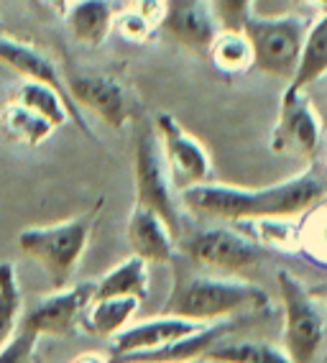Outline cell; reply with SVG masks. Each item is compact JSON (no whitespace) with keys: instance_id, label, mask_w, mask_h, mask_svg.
<instances>
[{"instance_id":"cell-1","label":"cell","mask_w":327,"mask_h":363,"mask_svg":"<svg viewBox=\"0 0 327 363\" xmlns=\"http://www.w3.org/2000/svg\"><path fill=\"white\" fill-rule=\"evenodd\" d=\"M182 205L202 218H217L230 223H248L261 218H297L314 210L325 200V182L314 172H304L279 184L248 189L233 184L202 182L179 192Z\"/></svg>"},{"instance_id":"cell-2","label":"cell","mask_w":327,"mask_h":363,"mask_svg":"<svg viewBox=\"0 0 327 363\" xmlns=\"http://www.w3.org/2000/svg\"><path fill=\"white\" fill-rule=\"evenodd\" d=\"M268 307V294L251 281L233 277H210L190 269H174V284L164 302V315L192 320V323H220L246 312Z\"/></svg>"},{"instance_id":"cell-3","label":"cell","mask_w":327,"mask_h":363,"mask_svg":"<svg viewBox=\"0 0 327 363\" xmlns=\"http://www.w3.org/2000/svg\"><path fill=\"white\" fill-rule=\"evenodd\" d=\"M100 208H103V200L92 210L74 215L69 220L21 230L18 248L49 274L54 289H62V286H67V281L72 279L79 259L87 251V243H90L92 228H95V220H98Z\"/></svg>"},{"instance_id":"cell-4","label":"cell","mask_w":327,"mask_h":363,"mask_svg":"<svg viewBox=\"0 0 327 363\" xmlns=\"http://www.w3.org/2000/svg\"><path fill=\"white\" fill-rule=\"evenodd\" d=\"M309 21L302 16H251L246 21V36L253 46V67L274 79L292 82L299 67L302 46Z\"/></svg>"},{"instance_id":"cell-5","label":"cell","mask_w":327,"mask_h":363,"mask_svg":"<svg viewBox=\"0 0 327 363\" xmlns=\"http://www.w3.org/2000/svg\"><path fill=\"white\" fill-rule=\"evenodd\" d=\"M276 281L284 305V350L294 363H314L325 340V312L294 274L279 272Z\"/></svg>"},{"instance_id":"cell-6","label":"cell","mask_w":327,"mask_h":363,"mask_svg":"<svg viewBox=\"0 0 327 363\" xmlns=\"http://www.w3.org/2000/svg\"><path fill=\"white\" fill-rule=\"evenodd\" d=\"M133 182H136V205L151 208L161 218L174 238H182V215H179L174 187L164 164L161 143L154 123L144 125L136 138L133 151Z\"/></svg>"},{"instance_id":"cell-7","label":"cell","mask_w":327,"mask_h":363,"mask_svg":"<svg viewBox=\"0 0 327 363\" xmlns=\"http://www.w3.org/2000/svg\"><path fill=\"white\" fill-rule=\"evenodd\" d=\"M322 146V121L314 111L307 87H292L287 90L279 103V118L271 130V151L299 159H312Z\"/></svg>"},{"instance_id":"cell-8","label":"cell","mask_w":327,"mask_h":363,"mask_svg":"<svg viewBox=\"0 0 327 363\" xmlns=\"http://www.w3.org/2000/svg\"><path fill=\"white\" fill-rule=\"evenodd\" d=\"M182 253L192 264L223 274H238L261 261V246L233 228H207L182 238Z\"/></svg>"},{"instance_id":"cell-9","label":"cell","mask_w":327,"mask_h":363,"mask_svg":"<svg viewBox=\"0 0 327 363\" xmlns=\"http://www.w3.org/2000/svg\"><path fill=\"white\" fill-rule=\"evenodd\" d=\"M154 128H156L159 143H161L164 164L169 172L171 187L184 192L195 184L210 182L212 162H210L207 149L182 128L177 118L169 113H159L154 118Z\"/></svg>"},{"instance_id":"cell-10","label":"cell","mask_w":327,"mask_h":363,"mask_svg":"<svg viewBox=\"0 0 327 363\" xmlns=\"http://www.w3.org/2000/svg\"><path fill=\"white\" fill-rule=\"evenodd\" d=\"M95 299V281H82L74 286H62L49 297L39 299L33 310L21 318V328L44 335H67L82 320L87 307Z\"/></svg>"},{"instance_id":"cell-11","label":"cell","mask_w":327,"mask_h":363,"mask_svg":"<svg viewBox=\"0 0 327 363\" xmlns=\"http://www.w3.org/2000/svg\"><path fill=\"white\" fill-rule=\"evenodd\" d=\"M161 28L177 44L197 54L207 52L220 31L210 0H164Z\"/></svg>"},{"instance_id":"cell-12","label":"cell","mask_w":327,"mask_h":363,"mask_svg":"<svg viewBox=\"0 0 327 363\" xmlns=\"http://www.w3.org/2000/svg\"><path fill=\"white\" fill-rule=\"evenodd\" d=\"M67 90L79 108L92 111L113 128H123L128 121V90L110 74H72L67 77Z\"/></svg>"},{"instance_id":"cell-13","label":"cell","mask_w":327,"mask_h":363,"mask_svg":"<svg viewBox=\"0 0 327 363\" xmlns=\"http://www.w3.org/2000/svg\"><path fill=\"white\" fill-rule=\"evenodd\" d=\"M233 323L230 320H220V323H207L200 330L190 333V335L171 340L166 345L151 350H136V353H123V356H113L110 363H192L197 358H202L217 340L230 335Z\"/></svg>"},{"instance_id":"cell-14","label":"cell","mask_w":327,"mask_h":363,"mask_svg":"<svg viewBox=\"0 0 327 363\" xmlns=\"http://www.w3.org/2000/svg\"><path fill=\"white\" fill-rule=\"evenodd\" d=\"M202 323H192V320L174 318V315H159V318L144 320L136 325H125L123 330L110 340L113 356H123V353H136V350H151L159 345H166L171 340L190 335L200 330Z\"/></svg>"},{"instance_id":"cell-15","label":"cell","mask_w":327,"mask_h":363,"mask_svg":"<svg viewBox=\"0 0 327 363\" xmlns=\"http://www.w3.org/2000/svg\"><path fill=\"white\" fill-rule=\"evenodd\" d=\"M174 233L151 208L136 205L128 218V243L133 256L146 264H171L174 261Z\"/></svg>"},{"instance_id":"cell-16","label":"cell","mask_w":327,"mask_h":363,"mask_svg":"<svg viewBox=\"0 0 327 363\" xmlns=\"http://www.w3.org/2000/svg\"><path fill=\"white\" fill-rule=\"evenodd\" d=\"M0 65H6L8 69H13L21 74V79H33V82H44L62 92L64 98L72 100L69 90H67V79L59 74L57 65L46 57L41 49L26 44V41H16L11 36L0 31Z\"/></svg>"},{"instance_id":"cell-17","label":"cell","mask_w":327,"mask_h":363,"mask_svg":"<svg viewBox=\"0 0 327 363\" xmlns=\"http://www.w3.org/2000/svg\"><path fill=\"white\" fill-rule=\"evenodd\" d=\"M64 21L79 44L98 46L115 26V8L113 0H72Z\"/></svg>"},{"instance_id":"cell-18","label":"cell","mask_w":327,"mask_h":363,"mask_svg":"<svg viewBox=\"0 0 327 363\" xmlns=\"http://www.w3.org/2000/svg\"><path fill=\"white\" fill-rule=\"evenodd\" d=\"M105 297H136L144 302L149 297V264L138 256L113 266L103 279L95 281V299Z\"/></svg>"},{"instance_id":"cell-19","label":"cell","mask_w":327,"mask_h":363,"mask_svg":"<svg viewBox=\"0 0 327 363\" xmlns=\"http://www.w3.org/2000/svg\"><path fill=\"white\" fill-rule=\"evenodd\" d=\"M136 297H105V299H92V305L87 307V312L82 315L87 333L95 337H105L113 340L123 330L125 325L131 323V318L138 310Z\"/></svg>"},{"instance_id":"cell-20","label":"cell","mask_w":327,"mask_h":363,"mask_svg":"<svg viewBox=\"0 0 327 363\" xmlns=\"http://www.w3.org/2000/svg\"><path fill=\"white\" fill-rule=\"evenodd\" d=\"M205 363H294L284 348L261 340H217L202 356Z\"/></svg>"},{"instance_id":"cell-21","label":"cell","mask_w":327,"mask_h":363,"mask_svg":"<svg viewBox=\"0 0 327 363\" xmlns=\"http://www.w3.org/2000/svg\"><path fill=\"white\" fill-rule=\"evenodd\" d=\"M327 74V16L309 21L304 46H302L299 67L294 72L292 87H309Z\"/></svg>"},{"instance_id":"cell-22","label":"cell","mask_w":327,"mask_h":363,"mask_svg":"<svg viewBox=\"0 0 327 363\" xmlns=\"http://www.w3.org/2000/svg\"><path fill=\"white\" fill-rule=\"evenodd\" d=\"M212 65L225 74H243L253 67V46L246 31H225L220 28L215 41L207 49Z\"/></svg>"},{"instance_id":"cell-23","label":"cell","mask_w":327,"mask_h":363,"mask_svg":"<svg viewBox=\"0 0 327 363\" xmlns=\"http://www.w3.org/2000/svg\"><path fill=\"white\" fill-rule=\"evenodd\" d=\"M0 123H3V130L8 136L18 143H26V146H39L41 141L52 136L54 125L46 121V118L36 116L33 111L23 108L21 103L11 100V103L3 108L0 113Z\"/></svg>"},{"instance_id":"cell-24","label":"cell","mask_w":327,"mask_h":363,"mask_svg":"<svg viewBox=\"0 0 327 363\" xmlns=\"http://www.w3.org/2000/svg\"><path fill=\"white\" fill-rule=\"evenodd\" d=\"M23 294L11 261H0V348L18 333Z\"/></svg>"},{"instance_id":"cell-25","label":"cell","mask_w":327,"mask_h":363,"mask_svg":"<svg viewBox=\"0 0 327 363\" xmlns=\"http://www.w3.org/2000/svg\"><path fill=\"white\" fill-rule=\"evenodd\" d=\"M217 26L225 31H243L246 21L253 16V0H210Z\"/></svg>"},{"instance_id":"cell-26","label":"cell","mask_w":327,"mask_h":363,"mask_svg":"<svg viewBox=\"0 0 327 363\" xmlns=\"http://www.w3.org/2000/svg\"><path fill=\"white\" fill-rule=\"evenodd\" d=\"M36 343H39V335L26 330V328H21L0 348V363H33V358H36Z\"/></svg>"},{"instance_id":"cell-27","label":"cell","mask_w":327,"mask_h":363,"mask_svg":"<svg viewBox=\"0 0 327 363\" xmlns=\"http://www.w3.org/2000/svg\"><path fill=\"white\" fill-rule=\"evenodd\" d=\"M302 238H304V246H307V251L312 253L314 259L327 264V208L317 210L312 215V220L304 228Z\"/></svg>"},{"instance_id":"cell-28","label":"cell","mask_w":327,"mask_h":363,"mask_svg":"<svg viewBox=\"0 0 327 363\" xmlns=\"http://www.w3.org/2000/svg\"><path fill=\"white\" fill-rule=\"evenodd\" d=\"M294 13L304 21H314L320 16H327V0H289Z\"/></svg>"},{"instance_id":"cell-29","label":"cell","mask_w":327,"mask_h":363,"mask_svg":"<svg viewBox=\"0 0 327 363\" xmlns=\"http://www.w3.org/2000/svg\"><path fill=\"white\" fill-rule=\"evenodd\" d=\"M46 6L52 8V11H57V13L59 16H64L67 13V8H69V3H72V0H44Z\"/></svg>"},{"instance_id":"cell-30","label":"cell","mask_w":327,"mask_h":363,"mask_svg":"<svg viewBox=\"0 0 327 363\" xmlns=\"http://www.w3.org/2000/svg\"><path fill=\"white\" fill-rule=\"evenodd\" d=\"M74 363H110L108 358L98 356V353H85V356L74 358Z\"/></svg>"},{"instance_id":"cell-31","label":"cell","mask_w":327,"mask_h":363,"mask_svg":"<svg viewBox=\"0 0 327 363\" xmlns=\"http://www.w3.org/2000/svg\"><path fill=\"white\" fill-rule=\"evenodd\" d=\"M33 363H46V361H41V358H33Z\"/></svg>"},{"instance_id":"cell-32","label":"cell","mask_w":327,"mask_h":363,"mask_svg":"<svg viewBox=\"0 0 327 363\" xmlns=\"http://www.w3.org/2000/svg\"><path fill=\"white\" fill-rule=\"evenodd\" d=\"M0 31H3V18H0Z\"/></svg>"}]
</instances>
